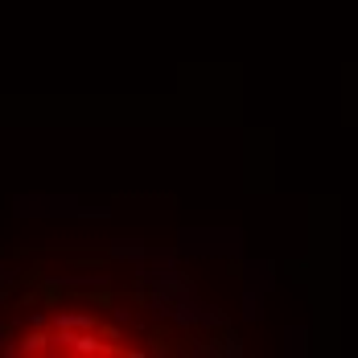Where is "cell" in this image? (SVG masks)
<instances>
[{
  "label": "cell",
  "mask_w": 358,
  "mask_h": 358,
  "mask_svg": "<svg viewBox=\"0 0 358 358\" xmlns=\"http://www.w3.org/2000/svg\"><path fill=\"white\" fill-rule=\"evenodd\" d=\"M54 342H62L66 350H78V355H99V350H103L95 334H74V329H71V334H58Z\"/></svg>",
  "instance_id": "3"
},
{
  "label": "cell",
  "mask_w": 358,
  "mask_h": 358,
  "mask_svg": "<svg viewBox=\"0 0 358 358\" xmlns=\"http://www.w3.org/2000/svg\"><path fill=\"white\" fill-rule=\"evenodd\" d=\"M13 210L21 218H78L83 215L78 198H66V194H17Z\"/></svg>",
  "instance_id": "1"
},
{
  "label": "cell",
  "mask_w": 358,
  "mask_h": 358,
  "mask_svg": "<svg viewBox=\"0 0 358 358\" xmlns=\"http://www.w3.org/2000/svg\"><path fill=\"white\" fill-rule=\"evenodd\" d=\"M71 288H108V276H95V272H78V276H66Z\"/></svg>",
  "instance_id": "4"
},
{
  "label": "cell",
  "mask_w": 358,
  "mask_h": 358,
  "mask_svg": "<svg viewBox=\"0 0 358 358\" xmlns=\"http://www.w3.org/2000/svg\"><path fill=\"white\" fill-rule=\"evenodd\" d=\"M111 259H120V264H148V248L144 243H132V239H115L108 248Z\"/></svg>",
  "instance_id": "2"
},
{
  "label": "cell",
  "mask_w": 358,
  "mask_h": 358,
  "mask_svg": "<svg viewBox=\"0 0 358 358\" xmlns=\"http://www.w3.org/2000/svg\"><path fill=\"white\" fill-rule=\"evenodd\" d=\"M4 342H8V329H4V325H0V346H4Z\"/></svg>",
  "instance_id": "5"
}]
</instances>
